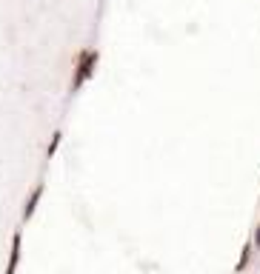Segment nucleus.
<instances>
[{"mask_svg": "<svg viewBox=\"0 0 260 274\" xmlns=\"http://www.w3.org/2000/svg\"><path fill=\"white\" fill-rule=\"evenodd\" d=\"M95 66H98V52L95 49H83L80 54H77V63H74V77H72V92H77V88L86 83V80L92 77V71H95Z\"/></svg>", "mask_w": 260, "mask_h": 274, "instance_id": "1", "label": "nucleus"}, {"mask_svg": "<svg viewBox=\"0 0 260 274\" xmlns=\"http://www.w3.org/2000/svg\"><path fill=\"white\" fill-rule=\"evenodd\" d=\"M20 246H23V237H20V231H15V237H12V251H9V265H6V274H15V271H18Z\"/></svg>", "mask_w": 260, "mask_h": 274, "instance_id": "2", "label": "nucleus"}, {"mask_svg": "<svg viewBox=\"0 0 260 274\" xmlns=\"http://www.w3.org/2000/svg\"><path fill=\"white\" fill-rule=\"evenodd\" d=\"M40 197H43V183H37V186H35V192L29 195V200H26V209H23V220H29V217L35 214L37 203H40Z\"/></svg>", "mask_w": 260, "mask_h": 274, "instance_id": "3", "label": "nucleus"}, {"mask_svg": "<svg viewBox=\"0 0 260 274\" xmlns=\"http://www.w3.org/2000/svg\"><path fill=\"white\" fill-rule=\"evenodd\" d=\"M249 257H251V246L246 243V246H243V254H240V260H237V271H243V268H246V263H249Z\"/></svg>", "mask_w": 260, "mask_h": 274, "instance_id": "4", "label": "nucleus"}, {"mask_svg": "<svg viewBox=\"0 0 260 274\" xmlns=\"http://www.w3.org/2000/svg\"><path fill=\"white\" fill-rule=\"evenodd\" d=\"M57 143H60V132H54V137H52V143H49V157H52L54 151H57Z\"/></svg>", "mask_w": 260, "mask_h": 274, "instance_id": "5", "label": "nucleus"}, {"mask_svg": "<svg viewBox=\"0 0 260 274\" xmlns=\"http://www.w3.org/2000/svg\"><path fill=\"white\" fill-rule=\"evenodd\" d=\"M257 246H260V229H257Z\"/></svg>", "mask_w": 260, "mask_h": 274, "instance_id": "6", "label": "nucleus"}]
</instances>
